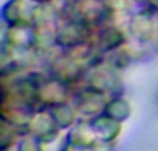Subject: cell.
Wrapping results in <instances>:
<instances>
[{
  "label": "cell",
  "instance_id": "cell-1",
  "mask_svg": "<svg viewBox=\"0 0 158 151\" xmlns=\"http://www.w3.org/2000/svg\"><path fill=\"white\" fill-rule=\"evenodd\" d=\"M27 128L28 132L36 136L39 140H44V139H49L52 136L57 135L58 126L56 125V121L53 118L52 112L40 111V112H36L31 116Z\"/></svg>",
  "mask_w": 158,
  "mask_h": 151
},
{
  "label": "cell",
  "instance_id": "cell-8",
  "mask_svg": "<svg viewBox=\"0 0 158 151\" xmlns=\"http://www.w3.org/2000/svg\"><path fill=\"white\" fill-rule=\"evenodd\" d=\"M68 144V136H58L57 133L49 139L40 140V151H65Z\"/></svg>",
  "mask_w": 158,
  "mask_h": 151
},
{
  "label": "cell",
  "instance_id": "cell-6",
  "mask_svg": "<svg viewBox=\"0 0 158 151\" xmlns=\"http://www.w3.org/2000/svg\"><path fill=\"white\" fill-rule=\"evenodd\" d=\"M53 118L56 121V125H57L60 129H68L77 121V116H75V111L72 107H69L65 101L60 103V104H56L52 107L50 110Z\"/></svg>",
  "mask_w": 158,
  "mask_h": 151
},
{
  "label": "cell",
  "instance_id": "cell-5",
  "mask_svg": "<svg viewBox=\"0 0 158 151\" xmlns=\"http://www.w3.org/2000/svg\"><path fill=\"white\" fill-rule=\"evenodd\" d=\"M39 100L50 105L64 103L65 90H64L63 82L61 80H52V82L40 83V86H39Z\"/></svg>",
  "mask_w": 158,
  "mask_h": 151
},
{
  "label": "cell",
  "instance_id": "cell-2",
  "mask_svg": "<svg viewBox=\"0 0 158 151\" xmlns=\"http://www.w3.org/2000/svg\"><path fill=\"white\" fill-rule=\"evenodd\" d=\"M90 126L97 136V140L104 143H111L121 133V122L106 115L104 112L101 115H96L90 121Z\"/></svg>",
  "mask_w": 158,
  "mask_h": 151
},
{
  "label": "cell",
  "instance_id": "cell-9",
  "mask_svg": "<svg viewBox=\"0 0 158 151\" xmlns=\"http://www.w3.org/2000/svg\"><path fill=\"white\" fill-rule=\"evenodd\" d=\"M17 151H40V140L32 133H28L19 140Z\"/></svg>",
  "mask_w": 158,
  "mask_h": 151
},
{
  "label": "cell",
  "instance_id": "cell-7",
  "mask_svg": "<svg viewBox=\"0 0 158 151\" xmlns=\"http://www.w3.org/2000/svg\"><path fill=\"white\" fill-rule=\"evenodd\" d=\"M103 112L106 114V115L111 116V118L117 119V121L122 122V121H125V119H128L129 115H131V105H129V103L126 101L125 99H122V97H115V99L110 100V101L107 103Z\"/></svg>",
  "mask_w": 158,
  "mask_h": 151
},
{
  "label": "cell",
  "instance_id": "cell-3",
  "mask_svg": "<svg viewBox=\"0 0 158 151\" xmlns=\"http://www.w3.org/2000/svg\"><path fill=\"white\" fill-rule=\"evenodd\" d=\"M104 107L106 104L103 103L101 92L93 88L77 97V110L85 115H97L101 108L104 110Z\"/></svg>",
  "mask_w": 158,
  "mask_h": 151
},
{
  "label": "cell",
  "instance_id": "cell-4",
  "mask_svg": "<svg viewBox=\"0 0 158 151\" xmlns=\"http://www.w3.org/2000/svg\"><path fill=\"white\" fill-rule=\"evenodd\" d=\"M68 141L71 144H74V146L92 149L96 144V141H97V136L93 132L90 122L89 124H78L69 130Z\"/></svg>",
  "mask_w": 158,
  "mask_h": 151
},
{
  "label": "cell",
  "instance_id": "cell-10",
  "mask_svg": "<svg viewBox=\"0 0 158 151\" xmlns=\"http://www.w3.org/2000/svg\"><path fill=\"white\" fill-rule=\"evenodd\" d=\"M65 151H92V149H86V147H79V146H74V144L69 143L67 146Z\"/></svg>",
  "mask_w": 158,
  "mask_h": 151
}]
</instances>
